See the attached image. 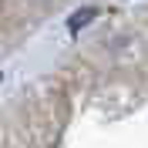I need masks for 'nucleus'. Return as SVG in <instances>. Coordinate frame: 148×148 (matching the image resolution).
I'll use <instances>...</instances> for the list:
<instances>
[{"mask_svg": "<svg viewBox=\"0 0 148 148\" xmlns=\"http://www.w3.org/2000/svg\"><path fill=\"white\" fill-rule=\"evenodd\" d=\"M94 17V10H81V14H77V17H71V30H77V27H84V24H88V20Z\"/></svg>", "mask_w": 148, "mask_h": 148, "instance_id": "f257e3e1", "label": "nucleus"}]
</instances>
